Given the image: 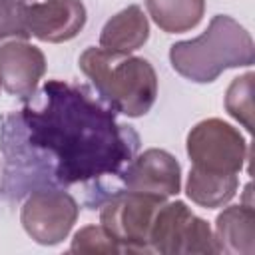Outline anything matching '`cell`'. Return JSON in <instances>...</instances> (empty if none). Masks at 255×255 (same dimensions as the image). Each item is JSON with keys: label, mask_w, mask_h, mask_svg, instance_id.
Returning <instances> with one entry per match:
<instances>
[{"label": "cell", "mask_w": 255, "mask_h": 255, "mask_svg": "<svg viewBox=\"0 0 255 255\" xmlns=\"http://www.w3.org/2000/svg\"><path fill=\"white\" fill-rule=\"evenodd\" d=\"M181 187V165L165 149L149 147L135 155L122 175V189L151 193L157 197L177 195Z\"/></svg>", "instance_id": "ba28073f"}, {"label": "cell", "mask_w": 255, "mask_h": 255, "mask_svg": "<svg viewBox=\"0 0 255 255\" xmlns=\"http://www.w3.org/2000/svg\"><path fill=\"white\" fill-rule=\"evenodd\" d=\"M44 74L46 56L38 46L16 38L0 42V86L10 96L28 100Z\"/></svg>", "instance_id": "9c48e42d"}, {"label": "cell", "mask_w": 255, "mask_h": 255, "mask_svg": "<svg viewBox=\"0 0 255 255\" xmlns=\"http://www.w3.org/2000/svg\"><path fill=\"white\" fill-rule=\"evenodd\" d=\"M217 253L251 255L255 251V211L253 203H239L225 207L215 219Z\"/></svg>", "instance_id": "8fae6325"}, {"label": "cell", "mask_w": 255, "mask_h": 255, "mask_svg": "<svg viewBox=\"0 0 255 255\" xmlns=\"http://www.w3.org/2000/svg\"><path fill=\"white\" fill-rule=\"evenodd\" d=\"M0 88H2V86H0Z\"/></svg>", "instance_id": "ac0fdd59"}, {"label": "cell", "mask_w": 255, "mask_h": 255, "mask_svg": "<svg viewBox=\"0 0 255 255\" xmlns=\"http://www.w3.org/2000/svg\"><path fill=\"white\" fill-rule=\"evenodd\" d=\"M253 80L255 74L247 72L235 78L225 92V110L247 131L253 129Z\"/></svg>", "instance_id": "9a60e30c"}, {"label": "cell", "mask_w": 255, "mask_h": 255, "mask_svg": "<svg viewBox=\"0 0 255 255\" xmlns=\"http://www.w3.org/2000/svg\"><path fill=\"white\" fill-rule=\"evenodd\" d=\"M80 205L66 189H36L20 209L24 231L40 245L62 243L78 221Z\"/></svg>", "instance_id": "52a82bcc"}, {"label": "cell", "mask_w": 255, "mask_h": 255, "mask_svg": "<svg viewBox=\"0 0 255 255\" xmlns=\"http://www.w3.org/2000/svg\"><path fill=\"white\" fill-rule=\"evenodd\" d=\"M88 20L82 0H44L28 4L26 28L40 42L60 44L76 38Z\"/></svg>", "instance_id": "30bf717a"}, {"label": "cell", "mask_w": 255, "mask_h": 255, "mask_svg": "<svg viewBox=\"0 0 255 255\" xmlns=\"http://www.w3.org/2000/svg\"><path fill=\"white\" fill-rule=\"evenodd\" d=\"M237 187H239V177L233 173L231 175L209 173L191 167L185 183V193L195 205L205 209H215L229 203L237 193Z\"/></svg>", "instance_id": "4fadbf2b"}, {"label": "cell", "mask_w": 255, "mask_h": 255, "mask_svg": "<svg viewBox=\"0 0 255 255\" xmlns=\"http://www.w3.org/2000/svg\"><path fill=\"white\" fill-rule=\"evenodd\" d=\"M149 38V22L137 4H131L112 16L100 34V46L114 52L129 54L141 48Z\"/></svg>", "instance_id": "7c38bea8"}, {"label": "cell", "mask_w": 255, "mask_h": 255, "mask_svg": "<svg viewBox=\"0 0 255 255\" xmlns=\"http://www.w3.org/2000/svg\"><path fill=\"white\" fill-rule=\"evenodd\" d=\"M185 147L191 167L209 173L237 175L249 155L247 141L239 129L219 118L195 124L187 133Z\"/></svg>", "instance_id": "8992f818"}, {"label": "cell", "mask_w": 255, "mask_h": 255, "mask_svg": "<svg viewBox=\"0 0 255 255\" xmlns=\"http://www.w3.org/2000/svg\"><path fill=\"white\" fill-rule=\"evenodd\" d=\"M163 197L120 189L100 209V225L122 247V253H151L149 231Z\"/></svg>", "instance_id": "277c9868"}, {"label": "cell", "mask_w": 255, "mask_h": 255, "mask_svg": "<svg viewBox=\"0 0 255 255\" xmlns=\"http://www.w3.org/2000/svg\"><path fill=\"white\" fill-rule=\"evenodd\" d=\"M78 66L116 114L141 118L153 108L157 74L145 58L92 46L80 54Z\"/></svg>", "instance_id": "7a4b0ae2"}, {"label": "cell", "mask_w": 255, "mask_h": 255, "mask_svg": "<svg viewBox=\"0 0 255 255\" xmlns=\"http://www.w3.org/2000/svg\"><path fill=\"white\" fill-rule=\"evenodd\" d=\"M139 143V133L120 124L92 88L48 80L0 118V197L18 201L36 189L84 185V203L96 209L122 189Z\"/></svg>", "instance_id": "6da1fadb"}, {"label": "cell", "mask_w": 255, "mask_h": 255, "mask_svg": "<svg viewBox=\"0 0 255 255\" xmlns=\"http://www.w3.org/2000/svg\"><path fill=\"white\" fill-rule=\"evenodd\" d=\"M70 253H122V247L108 235L102 225H86L82 227L70 245Z\"/></svg>", "instance_id": "2e32d148"}, {"label": "cell", "mask_w": 255, "mask_h": 255, "mask_svg": "<svg viewBox=\"0 0 255 255\" xmlns=\"http://www.w3.org/2000/svg\"><path fill=\"white\" fill-rule=\"evenodd\" d=\"M147 14L167 34L195 28L205 12V0H145Z\"/></svg>", "instance_id": "5bb4252c"}, {"label": "cell", "mask_w": 255, "mask_h": 255, "mask_svg": "<svg viewBox=\"0 0 255 255\" xmlns=\"http://www.w3.org/2000/svg\"><path fill=\"white\" fill-rule=\"evenodd\" d=\"M26 0H0V42L16 38V40H28V28H26Z\"/></svg>", "instance_id": "e0dca14e"}, {"label": "cell", "mask_w": 255, "mask_h": 255, "mask_svg": "<svg viewBox=\"0 0 255 255\" xmlns=\"http://www.w3.org/2000/svg\"><path fill=\"white\" fill-rule=\"evenodd\" d=\"M255 48L251 34L231 16L217 14L197 38L171 44V68L185 80L209 84L229 68L251 66Z\"/></svg>", "instance_id": "3957f363"}, {"label": "cell", "mask_w": 255, "mask_h": 255, "mask_svg": "<svg viewBox=\"0 0 255 255\" xmlns=\"http://www.w3.org/2000/svg\"><path fill=\"white\" fill-rule=\"evenodd\" d=\"M151 253H217L209 223L197 217L183 201H163L153 217L149 231Z\"/></svg>", "instance_id": "5b68a950"}]
</instances>
